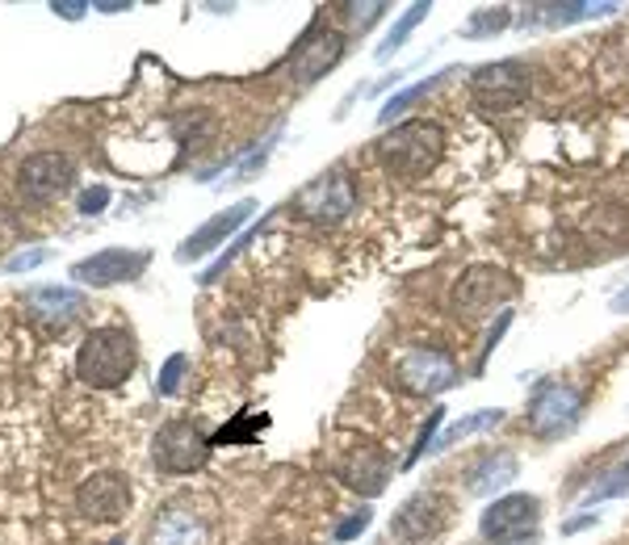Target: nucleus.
<instances>
[{
  "mask_svg": "<svg viewBox=\"0 0 629 545\" xmlns=\"http://www.w3.org/2000/svg\"><path fill=\"white\" fill-rule=\"evenodd\" d=\"M374 147H377V164L386 168L391 181L416 185V181H424L440 164V156H445V130L437 122H428V118H416V122H398L395 130H386Z\"/></svg>",
  "mask_w": 629,
  "mask_h": 545,
  "instance_id": "nucleus-1",
  "label": "nucleus"
},
{
  "mask_svg": "<svg viewBox=\"0 0 629 545\" xmlns=\"http://www.w3.org/2000/svg\"><path fill=\"white\" fill-rule=\"evenodd\" d=\"M135 361L139 349L126 328H93L76 353V377L93 391H114L135 374Z\"/></svg>",
  "mask_w": 629,
  "mask_h": 545,
  "instance_id": "nucleus-2",
  "label": "nucleus"
},
{
  "mask_svg": "<svg viewBox=\"0 0 629 545\" xmlns=\"http://www.w3.org/2000/svg\"><path fill=\"white\" fill-rule=\"evenodd\" d=\"M353 206H356V185L344 168H328V172H319L314 181H307V185L294 193V214L307 218V223H319V227L344 223L353 214Z\"/></svg>",
  "mask_w": 629,
  "mask_h": 545,
  "instance_id": "nucleus-3",
  "label": "nucleus"
},
{
  "mask_svg": "<svg viewBox=\"0 0 629 545\" xmlns=\"http://www.w3.org/2000/svg\"><path fill=\"white\" fill-rule=\"evenodd\" d=\"M512 293H516V281L503 269H495V265H470L454 281V290H449V311L458 314V319H466V323H479L495 307H503Z\"/></svg>",
  "mask_w": 629,
  "mask_h": 545,
  "instance_id": "nucleus-4",
  "label": "nucleus"
},
{
  "mask_svg": "<svg viewBox=\"0 0 629 545\" xmlns=\"http://www.w3.org/2000/svg\"><path fill=\"white\" fill-rule=\"evenodd\" d=\"M537 524H542V503L537 495H500L482 507L479 516V533L482 542L491 545H533L537 537Z\"/></svg>",
  "mask_w": 629,
  "mask_h": 545,
  "instance_id": "nucleus-5",
  "label": "nucleus"
},
{
  "mask_svg": "<svg viewBox=\"0 0 629 545\" xmlns=\"http://www.w3.org/2000/svg\"><path fill=\"white\" fill-rule=\"evenodd\" d=\"M579 416H584V395L571 382H542L529 398V432L542 440L575 432Z\"/></svg>",
  "mask_w": 629,
  "mask_h": 545,
  "instance_id": "nucleus-6",
  "label": "nucleus"
},
{
  "mask_svg": "<svg viewBox=\"0 0 629 545\" xmlns=\"http://www.w3.org/2000/svg\"><path fill=\"white\" fill-rule=\"evenodd\" d=\"M454 521V500L445 491H416L395 507L391 516V533L398 542L419 545V542H437L440 533Z\"/></svg>",
  "mask_w": 629,
  "mask_h": 545,
  "instance_id": "nucleus-7",
  "label": "nucleus"
},
{
  "mask_svg": "<svg viewBox=\"0 0 629 545\" xmlns=\"http://www.w3.org/2000/svg\"><path fill=\"white\" fill-rule=\"evenodd\" d=\"M395 382L407 391V395H440L458 382V365L445 349H424V344H412L395 356Z\"/></svg>",
  "mask_w": 629,
  "mask_h": 545,
  "instance_id": "nucleus-8",
  "label": "nucleus"
},
{
  "mask_svg": "<svg viewBox=\"0 0 629 545\" xmlns=\"http://www.w3.org/2000/svg\"><path fill=\"white\" fill-rule=\"evenodd\" d=\"M470 93L482 114H500L512 109L529 97V67L521 60H500V63H482L470 72Z\"/></svg>",
  "mask_w": 629,
  "mask_h": 545,
  "instance_id": "nucleus-9",
  "label": "nucleus"
},
{
  "mask_svg": "<svg viewBox=\"0 0 629 545\" xmlns=\"http://www.w3.org/2000/svg\"><path fill=\"white\" fill-rule=\"evenodd\" d=\"M210 449H214V440L202 432V428H193L185 419H172L164 424L156 440H151V458L156 466L164 470V474H193L198 466H206Z\"/></svg>",
  "mask_w": 629,
  "mask_h": 545,
  "instance_id": "nucleus-10",
  "label": "nucleus"
},
{
  "mask_svg": "<svg viewBox=\"0 0 629 545\" xmlns=\"http://www.w3.org/2000/svg\"><path fill=\"white\" fill-rule=\"evenodd\" d=\"M340 60H344V34L332 30V25H323V21H314L311 30L294 42L286 67H290V81L314 84L319 76H328Z\"/></svg>",
  "mask_w": 629,
  "mask_h": 545,
  "instance_id": "nucleus-11",
  "label": "nucleus"
},
{
  "mask_svg": "<svg viewBox=\"0 0 629 545\" xmlns=\"http://www.w3.org/2000/svg\"><path fill=\"white\" fill-rule=\"evenodd\" d=\"M391 470H395V461H391V453H386L382 445H374V440L353 445V449L340 458V466H335L340 482H344L349 491H356V495H365V500H377V495L386 491Z\"/></svg>",
  "mask_w": 629,
  "mask_h": 545,
  "instance_id": "nucleus-12",
  "label": "nucleus"
},
{
  "mask_svg": "<svg viewBox=\"0 0 629 545\" xmlns=\"http://www.w3.org/2000/svg\"><path fill=\"white\" fill-rule=\"evenodd\" d=\"M130 503H135L130 479L114 474V470L88 474L81 482V491H76V507H81V516H88V521H105V524L122 521L126 512H130Z\"/></svg>",
  "mask_w": 629,
  "mask_h": 545,
  "instance_id": "nucleus-13",
  "label": "nucleus"
},
{
  "mask_svg": "<svg viewBox=\"0 0 629 545\" xmlns=\"http://www.w3.org/2000/svg\"><path fill=\"white\" fill-rule=\"evenodd\" d=\"M76 181V164L60 151H39L18 168V189L30 202H55Z\"/></svg>",
  "mask_w": 629,
  "mask_h": 545,
  "instance_id": "nucleus-14",
  "label": "nucleus"
},
{
  "mask_svg": "<svg viewBox=\"0 0 629 545\" xmlns=\"http://www.w3.org/2000/svg\"><path fill=\"white\" fill-rule=\"evenodd\" d=\"M147 260H151V256H147V252H135V248H102L97 256L72 265V281H81V286H118V281H135V277L147 269Z\"/></svg>",
  "mask_w": 629,
  "mask_h": 545,
  "instance_id": "nucleus-15",
  "label": "nucleus"
},
{
  "mask_svg": "<svg viewBox=\"0 0 629 545\" xmlns=\"http://www.w3.org/2000/svg\"><path fill=\"white\" fill-rule=\"evenodd\" d=\"M252 214H256V202L252 197H244V202H235V206H227L223 214H214L210 223H202V227L189 235L185 244H181V252H177V260H202V256H210L214 248H223L235 231L248 223Z\"/></svg>",
  "mask_w": 629,
  "mask_h": 545,
  "instance_id": "nucleus-16",
  "label": "nucleus"
},
{
  "mask_svg": "<svg viewBox=\"0 0 629 545\" xmlns=\"http://www.w3.org/2000/svg\"><path fill=\"white\" fill-rule=\"evenodd\" d=\"M516 474H521L516 453L491 449V453H482V458L466 470V491H470V495H495L508 482H516Z\"/></svg>",
  "mask_w": 629,
  "mask_h": 545,
  "instance_id": "nucleus-17",
  "label": "nucleus"
},
{
  "mask_svg": "<svg viewBox=\"0 0 629 545\" xmlns=\"http://www.w3.org/2000/svg\"><path fill=\"white\" fill-rule=\"evenodd\" d=\"M617 4H596V0H566V4H533L524 9L521 25H575V21L608 18Z\"/></svg>",
  "mask_w": 629,
  "mask_h": 545,
  "instance_id": "nucleus-18",
  "label": "nucleus"
},
{
  "mask_svg": "<svg viewBox=\"0 0 629 545\" xmlns=\"http://www.w3.org/2000/svg\"><path fill=\"white\" fill-rule=\"evenodd\" d=\"M30 311L42 314V319H60L67 323L72 314L84 311V293L81 290H60V286H42V290H30Z\"/></svg>",
  "mask_w": 629,
  "mask_h": 545,
  "instance_id": "nucleus-19",
  "label": "nucleus"
},
{
  "mask_svg": "<svg viewBox=\"0 0 629 545\" xmlns=\"http://www.w3.org/2000/svg\"><path fill=\"white\" fill-rule=\"evenodd\" d=\"M503 419L500 407H482V412H475V416H466V419H454L445 432H440V440L428 449V453H440V449H449V445H458V440L466 437H475V432H482V428H495Z\"/></svg>",
  "mask_w": 629,
  "mask_h": 545,
  "instance_id": "nucleus-20",
  "label": "nucleus"
},
{
  "mask_svg": "<svg viewBox=\"0 0 629 545\" xmlns=\"http://www.w3.org/2000/svg\"><path fill=\"white\" fill-rule=\"evenodd\" d=\"M198 542H202V528L185 512L172 507V512H164L156 521V545H198Z\"/></svg>",
  "mask_w": 629,
  "mask_h": 545,
  "instance_id": "nucleus-21",
  "label": "nucleus"
},
{
  "mask_svg": "<svg viewBox=\"0 0 629 545\" xmlns=\"http://www.w3.org/2000/svg\"><path fill=\"white\" fill-rule=\"evenodd\" d=\"M449 76H454V72L445 67V72H433L428 81H419V84H412V88H403V93H395L391 101L382 105V114H377V118H382V122L391 126V122H395V118H398V114H403V109H412V105H416L419 97H424V93H433V88H437L440 81H449Z\"/></svg>",
  "mask_w": 629,
  "mask_h": 545,
  "instance_id": "nucleus-22",
  "label": "nucleus"
},
{
  "mask_svg": "<svg viewBox=\"0 0 629 545\" xmlns=\"http://www.w3.org/2000/svg\"><path fill=\"white\" fill-rule=\"evenodd\" d=\"M508 25H512V9H508V4H495V9H479L475 18L461 25V34H466V39H487V34H500Z\"/></svg>",
  "mask_w": 629,
  "mask_h": 545,
  "instance_id": "nucleus-23",
  "label": "nucleus"
},
{
  "mask_svg": "<svg viewBox=\"0 0 629 545\" xmlns=\"http://www.w3.org/2000/svg\"><path fill=\"white\" fill-rule=\"evenodd\" d=\"M424 18H428V4L419 0V4H412V9H407V13H403V18L395 21V30L386 34V42H382V46H377V60H391L398 46L407 42V34H412V30H416V25H419Z\"/></svg>",
  "mask_w": 629,
  "mask_h": 545,
  "instance_id": "nucleus-24",
  "label": "nucleus"
},
{
  "mask_svg": "<svg viewBox=\"0 0 629 545\" xmlns=\"http://www.w3.org/2000/svg\"><path fill=\"white\" fill-rule=\"evenodd\" d=\"M265 424H269L265 416L244 412V416H239V424H231V428H223V432L214 437V445H244V440H252L256 432H265Z\"/></svg>",
  "mask_w": 629,
  "mask_h": 545,
  "instance_id": "nucleus-25",
  "label": "nucleus"
},
{
  "mask_svg": "<svg viewBox=\"0 0 629 545\" xmlns=\"http://www.w3.org/2000/svg\"><path fill=\"white\" fill-rule=\"evenodd\" d=\"M629 491V461L626 466H617L612 474H605V479L596 482L591 491L584 495V503H600V500H617V495H626Z\"/></svg>",
  "mask_w": 629,
  "mask_h": 545,
  "instance_id": "nucleus-26",
  "label": "nucleus"
},
{
  "mask_svg": "<svg viewBox=\"0 0 629 545\" xmlns=\"http://www.w3.org/2000/svg\"><path fill=\"white\" fill-rule=\"evenodd\" d=\"M189 370V356L185 353H172L164 361V370H160V377H156V395H177L181 391V377H185Z\"/></svg>",
  "mask_w": 629,
  "mask_h": 545,
  "instance_id": "nucleus-27",
  "label": "nucleus"
},
{
  "mask_svg": "<svg viewBox=\"0 0 629 545\" xmlns=\"http://www.w3.org/2000/svg\"><path fill=\"white\" fill-rule=\"evenodd\" d=\"M440 424H445V412H440V407H433V412H428V424L419 428L416 449L407 453V466H416V461L424 458V453H428V445H433V437H437V428H440Z\"/></svg>",
  "mask_w": 629,
  "mask_h": 545,
  "instance_id": "nucleus-28",
  "label": "nucleus"
},
{
  "mask_svg": "<svg viewBox=\"0 0 629 545\" xmlns=\"http://www.w3.org/2000/svg\"><path fill=\"white\" fill-rule=\"evenodd\" d=\"M344 13H349V25H361V30H370L382 13H386V4L382 0H370V4H344Z\"/></svg>",
  "mask_w": 629,
  "mask_h": 545,
  "instance_id": "nucleus-29",
  "label": "nucleus"
},
{
  "mask_svg": "<svg viewBox=\"0 0 629 545\" xmlns=\"http://www.w3.org/2000/svg\"><path fill=\"white\" fill-rule=\"evenodd\" d=\"M46 256H51V252H46V248H30V252H18V256H9V260H4V269H9V272L39 269V265H42V260H46Z\"/></svg>",
  "mask_w": 629,
  "mask_h": 545,
  "instance_id": "nucleus-30",
  "label": "nucleus"
},
{
  "mask_svg": "<svg viewBox=\"0 0 629 545\" xmlns=\"http://www.w3.org/2000/svg\"><path fill=\"white\" fill-rule=\"evenodd\" d=\"M365 528H370V512L361 507V512H353L349 521H340V524H335V542H353L356 533H365Z\"/></svg>",
  "mask_w": 629,
  "mask_h": 545,
  "instance_id": "nucleus-31",
  "label": "nucleus"
},
{
  "mask_svg": "<svg viewBox=\"0 0 629 545\" xmlns=\"http://www.w3.org/2000/svg\"><path fill=\"white\" fill-rule=\"evenodd\" d=\"M109 206V189H84L81 193V214H102V210Z\"/></svg>",
  "mask_w": 629,
  "mask_h": 545,
  "instance_id": "nucleus-32",
  "label": "nucleus"
},
{
  "mask_svg": "<svg viewBox=\"0 0 629 545\" xmlns=\"http://www.w3.org/2000/svg\"><path fill=\"white\" fill-rule=\"evenodd\" d=\"M51 9H55V13H63V18H81L88 4H84V0H55Z\"/></svg>",
  "mask_w": 629,
  "mask_h": 545,
  "instance_id": "nucleus-33",
  "label": "nucleus"
},
{
  "mask_svg": "<svg viewBox=\"0 0 629 545\" xmlns=\"http://www.w3.org/2000/svg\"><path fill=\"white\" fill-rule=\"evenodd\" d=\"M93 9H102V13H122L126 4L122 0H102V4H93Z\"/></svg>",
  "mask_w": 629,
  "mask_h": 545,
  "instance_id": "nucleus-34",
  "label": "nucleus"
},
{
  "mask_svg": "<svg viewBox=\"0 0 629 545\" xmlns=\"http://www.w3.org/2000/svg\"><path fill=\"white\" fill-rule=\"evenodd\" d=\"M109 545H122V542H109Z\"/></svg>",
  "mask_w": 629,
  "mask_h": 545,
  "instance_id": "nucleus-35",
  "label": "nucleus"
}]
</instances>
